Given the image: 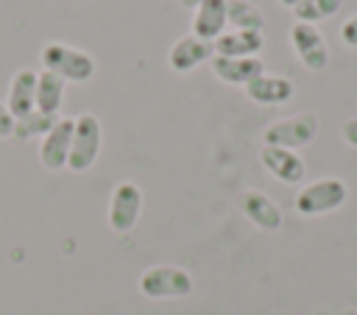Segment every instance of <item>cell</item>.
I'll return each instance as SVG.
<instances>
[{
	"label": "cell",
	"instance_id": "obj_20",
	"mask_svg": "<svg viewBox=\"0 0 357 315\" xmlns=\"http://www.w3.org/2000/svg\"><path fill=\"white\" fill-rule=\"evenodd\" d=\"M343 8V0H301L293 8L296 22H307V25H318L321 20L335 17Z\"/></svg>",
	"mask_w": 357,
	"mask_h": 315
},
{
	"label": "cell",
	"instance_id": "obj_16",
	"mask_svg": "<svg viewBox=\"0 0 357 315\" xmlns=\"http://www.w3.org/2000/svg\"><path fill=\"white\" fill-rule=\"evenodd\" d=\"M215 56H259L265 47L262 31H223L215 42Z\"/></svg>",
	"mask_w": 357,
	"mask_h": 315
},
{
	"label": "cell",
	"instance_id": "obj_18",
	"mask_svg": "<svg viewBox=\"0 0 357 315\" xmlns=\"http://www.w3.org/2000/svg\"><path fill=\"white\" fill-rule=\"evenodd\" d=\"M226 20L234 31H262L265 33V14L251 0H229Z\"/></svg>",
	"mask_w": 357,
	"mask_h": 315
},
{
	"label": "cell",
	"instance_id": "obj_5",
	"mask_svg": "<svg viewBox=\"0 0 357 315\" xmlns=\"http://www.w3.org/2000/svg\"><path fill=\"white\" fill-rule=\"evenodd\" d=\"M318 137V117L312 112H298L290 117H279L262 128V142L273 148L298 151L307 148Z\"/></svg>",
	"mask_w": 357,
	"mask_h": 315
},
{
	"label": "cell",
	"instance_id": "obj_8",
	"mask_svg": "<svg viewBox=\"0 0 357 315\" xmlns=\"http://www.w3.org/2000/svg\"><path fill=\"white\" fill-rule=\"evenodd\" d=\"M237 206L259 231H279L282 223H284V215H282L279 203L271 195L259 192V190H243L237 195Z\"/></svg>",
	"mask_w": 357,
	"mask_h": 315
},
{
	"label": "cell",
	"instance_id": "obj_3",
	"mask_svg": "<svg viewBox=\"0 0 357 315\" xmlns=\"http://www.w3.org/2000/svg\"><path fill=\"white\" fill-rule=\"evenodd\" d=\"M73 142H70V156H67V170L73 173H86L98 156H100V145H103V125L98 120V114L84 112L78 117H73Z\"/></svg>",
	"mask_w": 357,
	"mask_h": 315
},
{
	"label": "cell",
	"instance_id": "obj_7",
	"mask_svg": "<svg viewBox=\"0 0 357 315\" xmlns=\"http://www.w3.org/2000/svg\"><path fill=\"white\" fill-rule=\"evenodd\" d=\"M290 47L296 53V59L310 70V72H321L329 64V47L324 33L315 25L307 22H293L290 25Z\"/></svg>",
	"mask_w": 357,
	"mask_h": 315
},
{
	"label": "cell",
	"instance_id": "obj_9",
	"mask_svg": "<svg viewBox=\"0 0 357 315\" xmlns=\"http://www.w3.org/2000/svg\"><path fill=\"white\" fill-rule=\"evenodd\" d=\"M73 117H59L56 125L42 137L39 142V164L45 170H64L67 156H70V142H73Z\"/></svg>",
	"mask_w": 357,
	"mask_h": 315
},
{
	"label": "cell",
	"instance_id": "obj_25",
	"mask_svg": "<svg viewBox=\"0 0 357 315\" xmlns=\"http://www.w3.org/2000/svg\"><path fill=\"white\" fill-rule=\"evenodd\" d=\"M279 3H282V6H284V8H290V11H293V8H296V6H298V3H301V0H279Z\"/></svg>",
	"mask_w": 357,
	"mask_h": 315
},
{
	"label": "cell",
	"instance_id": "obj_23",
	"mask_svg": "<svg viewBox=\"0 0 357 315\" xmlns=\"http://www.w3.org/2000/svg\"><path fill=\"white\" fill-rule=\"evenodd\" d=\"M340 137H343V142H346L349 148L357 151V117H349V120L340 125Z\"/></svg>",
	"mask_w": 357,
	"mask_h": 315
},
{
	"label": "cell",
	"instance_id": "obj_22",
	"mask_svg": "<svg viewBox=\"0 0 357 315\" xmlns=\"http://www.w3.org/2000/svg\"><path fill=\"white\" fill-rule=\"evenodd\" d=\"M11 134H14V114L8 112L6 100H0V139H6Z\"/></svg>",
	"mask_w": 357,
	"mask_h": 315
},
{
	"label": "cell",
	"instance_id": "obj_10",
	"mask_svg": "<svg viewBox=\"0 0 357 315\" xmlns=\"http://www.w3.org/2000/svg\"><path fill=\"white\" fill-rule=\"evenodd\" d=\"M212 56H215L212 42L187 33V36H181V39H176L170 45V50H167V67L173 72H178V75H184V72H192L195 67H201L204 61H209Z\"/></svg>",
	"mask_w": 357,
	"mask_h": 315
},
{
	"label": "cell",
	"instance_id": "obj_11",
	"mask_svg": "<svg viewBox=\"0 0 357 315\" xmlns=\"http://www.w3.org/2000/svg\"><path fill=\"white\" fill-rule=\"evenodd\" d=\"M209 64L215 78L231 86H245L248 81L265 72V64L259 56H212Z\"/></svg>",
	"mask_w": 357,
	"mask_h": 315
},
{
	"label": "cell",
	"instance_id": "obj_1",
	"mask_svg": "<svg viewBox=\"0 0 357 315\" xmlns=\"http://www.w3.org/2000/svg\"><path fill=\"white\" fill-rule=\"evenodd\" d=\"M39 61H42V70L61 75L67 84H84V81H89V78L95 75V70H98L95 59H92L86 50L73 47V45L59 42V39L42 45Z\"/></svg>",
	"mask_w": 357,
	"mask_h": 315
},
{
	"label": "cell",
	"instance_id": "obj_17",
	"mask_svg": "<svg viewBox=\"0 0 357 315\" xmlns=\"http://www.w3.org/2000/svg\"><path fill=\"white\" fill-rule=\"evenodd\" d=\"M64 95H67V81L61 75L47 72V70H42L36 75V109L42 114L59 117V112L64 106Z\"/></svg>",
	"mask_w": 357,
	"mask_h": 315
},
{
	"label": "cell",
	"instance_id": "obj_24",
	"mask_svg": "<svg viewBox=\"0 0 357 315\" xmlns=\"http://www.w3.org/2000/svg\"><path fill=\"white\" fill-rule=\"evenodd\" d=\"M178 3H181L184 8H192V11H195V8H198V6L204 3V0H178Z\"/></svg>",
	"mask_w": 357,
	"mask_h": 315
},
{
	"label": "cell",
	"instance_id": "obj_19",
	"mask_svg": "<svg viewBox=\"0 0 357 315\" xmlns=\"http://www.w3.org/2000/svg\"><path fill=\"white\" fill-rule=\"evenodd\" d=\"M56 120L59 117H50V114H42L39 109H33V112H28V114H22V117H17L14 120V139H20V142H28V139H42L53 125H56Z\"/></svg>",
	"mask_w": 357,
	"mask_h": 315
},
{
	"label": "cell",
	"instance_id": "obj_6",
	"mask_svg": "<svg viewBox=\"0 0 357 315\" xmlns=\"http://www.w3.org/2000/svg\"><path fill=\"white\" fill-rule=\"evenodd\" d=\"M142 215V190L134 181H120L112 195H109V212H106V223L112 231L126 234L139 223Z\"/></svg>",
	"mask_w": 357,
	"mask_h": 315
},
{
	"label": "cell",
	"instance_id": "obj_4",
	"mask_svg": "<svg viewBox=\"0 0 357 315\" xmlns=\"http://www.w3.org/2000/svg\"><path fill=\"white\" fill-rule=\"evenodd\" d=\"M139 293L151 301L187 298L192 293V276L178 265H151L139 276Z\"/></svg>",
	"mask_w": 357,
	"mask_h": 315
},
{
	"label": "cell",
	"instance_id": "obj_21",
	"mask_svg": "<svg viewBox=\"0 0 357 315\" xmlns=\"http://www.w3.org/2000/svg\"><path fill=\"white\" fill-rule=\"evenodd\" d=\"M340 42L346 47H357V14L349 17L343 25H340Z\"/></svg>",
	"mask_w": 357,
	"mask_h": 315
},
{
	"label": "cell",
	"instance_id": "obj_12",
	"mask_svg": "<svg viewBox=\"0 0 357 315\" xmlns=\"http://www.w3.org/2000/svg\"><path fill=\"white\" fill-rule=\"evenodd\" d=\"M259 162L262 167L282 184H298L307 176V164L298 156V151H287V148H273V145H262L259 151Z\"/></svg>",
	"mask_w": 357,
	"mask_h": 315
},
{
	"label": "cell",
	"instance_id": "obj_2",
	"mask_svg": "<svg viewBox=\"0 0 357 315\" xmlns=\"http://www.w3.org/2000/svg\"><path fill=\"white\" fill-rule=\"evenodd\" d=\"M349 198V187L343 178L337 176H324L315 178L310 184H304L296 195V212L301 217H318V215H329L335 209H340Z\"/></svg>",
	"mask_w": 357,
	"mask_h": 315
},
{
	"label": "cell",
	"instance_id": "obj_14",
	"mask_svg": "<svg viewBox=\"0 0 357 315\" xmlns=\"http://www.w3.org/2000/svg\"><path fill=\"white\" fill-rule=\"evenodd\" d=\"M226 8H229V0H204L192 11V36L215 42L226 31V25H229Z\"/></svg>",
	"mask_w": 357,
	"mask_h": 315
},
{
	"label": "cell",
	"instance_id": "obj_13",
	"mask_svg": "<svg viewBox=\"0 0 357 315\" xmlns=\"http://www.w3.org/2000/svg\"><path fill=\"white\" fill-rule=\"evenodd\" d=\"M245 98H251L254 103L259 106H282L293 98L296 92V84L287 78V75H279V72H262L257 75L254 81H248L245 86Z\"/></svg>",
	"mask_w": 357,
	"mask_h": 315
},
{
	"label": "cell",
	"instance_id": "obj_15",
	"mask_svg": "<svg viewBox=\"0 0 357 315\" xmlns=\"http://www.w3.org/2000/svg\"><path fill=\"white\" fill-rule=\"evenodd\" d=\"M36 75H39V72H33V70H28V67H25V70H17V72L11 75L8 95H6V106H8V112L14 114V120L36 109Z\"/></svg>",
	"mask_w": 357,
	"mask_h": 315
}]
</instances>
